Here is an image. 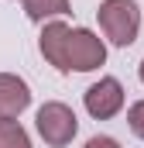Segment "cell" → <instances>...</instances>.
<instances>
[{"label":"cell","instance_id":"cell-1","mask_svg":"<svg viewBox=\"0 0 144 148\" xmlns=\"http://www.w3.org/2000/svg\"><path fill=\"white\" fill-rule=\"evenodd\" d=\"M96 21H100V31L110 45L117 48H127L134 45L141 35V7L137 0H103L100 10H96Z\"/></svg>","mask_w":144,"mask_h":148},{"label":"cell","instance_id":"cell-2","mask_svg":"<svg viewBox=\"0 0 144 148\" xmlns=\"http://www.w3.org/2000/svg\"><path fill=\"white\" fill-rule=\"evenodd\" d=\"M62 62H65V73H93L107 62V41L89 28H69Z\"/></svg>","mask_w":144,"mask_h":148},{"label":"cell","instance_id":"cell-3","mask_svg":"<svg viewBox=\"0 0 144 148\" xmlns=\"http://www.w3.org/2000/svg\"><path fill=\"white\" fill-rule=\"evenodd\" d=\"M35 127H38L41 141L48 148H65V145H72V138L79 134V117H75V110H72L69 103L48 100V103L38 107Z\"/></svg>","mask_w":144,"mask_h":148},{"label":"cell","instance_id":"cell-4","mask_svg":"<svg viewBox=\"0 0 144 148\" xmlns=\"http://www.w3.org/2000/svg\"><path fill=\"white\" fill-rule=\"evenodd\" d=\"M82 107L89 117L96 121H110L124 110V86L117 76H103L100 83H93L86 93H82Z\"/></svg>","mask_w":144,"mask_h":148},{"label":"cell","instance_id":"cell-5","mask_svg":"<svg viewBox=\"0 0 144 148\" xmlns=\"http://www.w3.org/2000/svg\"><path fill=\"white\" fill-rule=\"evenodd\" d=\"M31 107V86L14 73H0V121H17Z\"/></svg>","mask_w":144,"mask_h":148},{"label":"cell","instance_id":"cell-6","mask_svg":"<svg viewBox=\"0 0 144 148\" xmlns=\"http://www.w3.org/2000/svg\"><path fill=\"white\" fill-rule=\"evenodd\" d=\"M65 35H69V24H65L62 17H52V21H45V28H41V35H38V48H41L45 62H48V66H55L62 76H65V62H62Z\"/></svg>","mask_w":144,"mask_h":148},{"label":"cell","instance_id":"cell-7","mask_svg":"<svg viewBox=\"0 0 144 148\" xmlns=\"http://www.w3.org/2000/svg\"><path fill=\"white\" fill-rule=\"evenodd\" d=\"M21 3H24V14H28L35 24H45V21H52V17L72 14L69 0H21Z\"/></svg>","mask_w":144,"mask_h":148},{"label":"cell","instance_id":"cell-8","mask_svg":"<svg viewBox=\"0 0 144 148\" xmlns=\"http://www.w3.org/2000/svg\"><path fill=\"white\" fill-rule=\"evenodd\" d=\"M0 148H31V134L21 121H0Z\"/></svg>","mask_w":144,"mask_h":148},{"label":"cell","instance_id":"cell-9","mask_svg":"<svg viewBox=\"0 0 144 148\" xmlns=\"http://www.w3.org/2000/svg\"><path fill=\"white\" fill-rule=\"evenodd\" d=\"M127 127L134 131V138H141V141H144V100L130 103V110H127Z\"/></svg>","mask_w":144,"mask_h":148},{"label":"cell","instance_id":"cell-10","mask_svg":"<svg viewBox=\"0 0 144 148\" xmlns=\"http://www.w3.org/2000/svg\"><path fill=\"white\" fill-rule=\"evenodd\" d=\"M82 148H120V141H117V138H110V134H93Z\"/></svg>","mask_w":144,"mask_h":148},{"label":"cell","instance_id":"cell-11","mask_svg":"<svg viewBox=\"0 0 144 148\" xmlns=\"http://www.w3.org/2000/svg\"><path fill=\"white\" fill-rule=\"evenodd\" d=\"M137 76H141V83H144V59H141V66H137Z\"/></svg>","mask_w":144,"mask_h":148}]
</instances>
